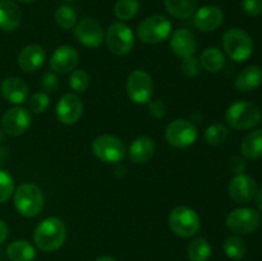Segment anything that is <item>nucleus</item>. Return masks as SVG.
Here are the masks:
<instances>
[{"instance_id": "obj_12", "label": "nucleus", "mask_w": 262, "mask_h": 261, "mask_svg": "<svg viewBox=\"0 0 262 261\" xmlns=\"http://www.w3.org/2000/svg\"><path fill=\"white\" fill-rule=\"evenodd\" d=\"M31 125V113L22 106L8 109L2 118L3 130L10 137L25 135Z\"/></svg>"}, {"instance_id": "obj_17", "label": "nucleus", "mask_w": 262, "mask_h": 261, "mask_svg": "<svg viewBox=\"0 0 262 261\" xmlns=\"http://www.w3.org/2000/svg\"><path fill=\"white\" fill-rule=\"evenodd\" d=\"M224 22V12L215 5H205L194 12L193 23L202 32L216 31Z\"/></svg>"}, {"instance_id": "obj_26", "label": "nucleus", "mask_w": 262, "mask_h": 261, "mask_svg": "<svg viewBox=\"0 0 262 261\" xmlns=\"http://www.w3.org/2000/svg\"><path fill=\"white\" fill-rule=\"evenodd\" d=\"M7 256L10 261H33L36 250L28 241L18 240L8 246Z\"/></svg>"}, {"instance_id": "obj_45", "label": "nucleus", "mask_w": 262, "mask_h": 261, "mask_svg": "<svg viewBox=\"0 0 262 261\" xmlns=\"http://www.w3.org/2000/svg\"><path fill=\"white\" fill-rule=\"evenodd\" d=\"M63 2H73V0H63Z\"/></svg>"}, {"instance_id": "obj_32", "label": "nucleus", "mask_w": 262, "mask_h": 261, "mask_svg": "<svg viewBox=\"0 0 262 261\" xmlns=\"http://www.w3.org/2000/svg\"><path fill=\"white\" fill-rule=\"evenodd\" d=\"M229 136V130L222 123H215L207 127L205 130V141L209 143L210 146H219L225 142V140Z\"/></svg>"}, {"instance_id": "obj_4", "label": "nucleus", "mask_w": 262, "mask_h": 261, "mask_svg": "<svg viewBox=\"0 0 262 261\" xmlns=\"http://www.w3.org/2000/svg\"><path fill=\"white\" fill-rule=\"evenodd\" d=\"M223 48L232 60L246 61L253 53V41L242 28H230L223 36Z\"/></svg>"}, {"instance_id": "obj_41", "label": "nucleus", "mask_w": 262, "mask_h": 261, "mask_svg": "<svg viewBox=\"0 0 262 261\" xmlns=\"http://www.w3.org/2000/svg\"><path fill=\"white\" fill-rule=\"evenodd\" d=\"M8 234H9V228H8L7 223L0 220V245L7 240Z\"/></svg>"}, {"instance_id": "obj_10", "label": "nucleus", "mask_w": 262, "mask_h": 261, "mask_svg": "<svg viewBox=\"0 0 262 261\" xmlns=\"http://www.w3.org/2000/svg\"><path fill=\"white\" fill-rule=\"evenodd\" d=\"M127 95L135 104L143 105L151 101L154 94V81L152 77L145 71H133L128 76L127 84H125Z\"/></svg>"}, {"instance_id": "obj_18", "label": "nucleus", "mask_w": 262, "mask_h": 261, "mask_svg": "<svg viewBox=\"0 0 262 261\" xmlns=\"http://www.w3.org/2000/svg\"><path fill=\"white\" fill-rule=\"evenodd\" d=\"M0 90L3 97L13 105H20L26 102L30 95V87L19 77H7L2 82Z\"/></svg>"}, {"instance_id": "obj_3", "label": "nucleus", "mask_w": 262, "mask_h": 261, "mask_svg": "<svg viewBox=\"0 0 262 261\" xmlns=\"http://www.w3.org/2000/svg\"><path fill=\"white\" fill-rule=\"evenodd\" d=\"M225 120L233 129H250L260 123L261 112L253 102L237 101L228 107Z\"/></svg>"}, {"instance_id": "obj_44", "label": "nucleus", "mask_w": 262, "mask_h": 261, "mask_svg": "<svg viewBox=\"0 0 262 261\" xmlns=\"http://www.w3.org/2000/svg\"><path fill=\"white\" fill-rule=\"evenodd\" d=\"M15 2H18V3H22V4H30V3H33V2H36V0H15Z\"/></svg>"}, {"instance_id": "obj_34", "label": "nucleus", "mask_w": 262, "mask_h": 261, "mask_svg": "<svg viewBox=\"0 0 262 261\" xmlns=\"http://www.w3.org/2000/svg\"><path fill=\"white\" fill-rule=\"evenodd\" d=\"M14 193V179L9 171L0 169V205L7 202Z\"/></svg>"}, {"instance_id": "obj_7", "label": "nucleus", "mask_w": 262, "mask_h": 261, "mask_svg": "<svg viewBox=\"0 0 262 261\" xmlns=\"http://www.w3.org/2000/svg\"><path fill=\"white\" fill-rule=\"evenodd\" d=\"M92 151L100 161L107 164L119 163L127 154L123 141L112 135L97 136L92 142Z\"/></svg>"}, {"instance_id": "obj_36", "label": "nucleus", "mask_w": 262, "mask_h": 261, "mask_svg": "<svg viewBox=\"0 0 262 261\" xmlns=\"http://www.w3.org/2000/svg\"><path fill=\"white\" fill-rule=\"evenodd\" d=\"M181 68L182 72H183L187 77H196L200 74L202 67L201 63H200V59H197L196 56L192 55L183 59Z\"/></svg>"}, {"instance_id": "obj_23", "label": "nucleus", "mask_w": 262, "mask_h": 261, "mask_svg": "<svg viewBox=\"0 0 262 261\" xmlns=\"http://www.w3.org/2000/svg\"><path fill=\"white\" fill-rule=\"evenodd\" d=\"M262 83V69L257 66H248L239 72L234 81L235 89L242 92H251Z\"/></svg>"}, {"instance_id": "obj_9", "label": "nucleus", "mask_w": 262, "mask_h": 261, "mask_svg": "<svg viewBox=\"0 0 262 261\" xmlns=\"http://www.w3.org/2000/svg\"><path fill=\"white\" fill-rule=\"evenodd\" d=\"M261 224L260 212L251 207H239L230 211L227 216V227L237 235L251 234Z\"/></svg>"}, {"instance_id": "obj_28", "label": "nucleus", "mask_w": 262, "mask_h": 261, "mask_svg": "<svg viewBox=\"0 0 262 261\" xmlns=\"http://www.w3.org/2000/svg\"><path fill=\"white\" fill-rule=\"evenodd\" d=\"M211 256V246L205 237H197L189 243V261H207Z\"/></svg>"}, {"instance_id": "obj_22", "label": "nucleus", "mask_w": 262, "mask_h": 261, "mask_svg": "<svg viewBox=\"0 0 262 261\" xmlns=\"http://www.w3.org/2000/svg\"><path fill=\"white\" fill-rule=\"evenodd\" d=\"M156 151V145L152 138L147 136H141L137 137L129 146L128 155L132 163L135 164H143L147 163L154 156Z\"/></svg>"}, {"instance_id": "obj_39", "label": "nucleus", "mask_w": 262, "mask_h": 261, "mask_svg": "<svg viewBox=\"0 0 262 261\" xmlns=\"http://www.w3.org/2000/svg\"><path fill=\"white\" fill-rule=\"evenodd\" d=\"M229 169L232 173H234L235 176L238 174H243L245 173L246 168H247V161H246L245 156H239V155H234L230 158L229 160Z\"/></svg>"}, {"instance_id": "obj_38", "label": "nucleus", "mask_w": 262, "mask_h": 261, "mask_svg": "<svg viewBox=\"0 0 262 261\" xmlns=\"http://www.w3.org/2000/svg\"><path fill=\"white\" fill-rule=\"evenodd\" d=\"M245 13L251 17H257L262 13V0H242Z\"/></svg>"}, {"instance_id": "obj_40", "label": "nucleus", "mask_w": 262, "mask_h": 261, "mask_svg": "<svg viewBox=\"0 0 262 261\" xmlns=\"http://www.w3.org/2000/svg\"><path fill=\"white\" fill-rule=\"evenodd\" d=\"M41 86H42V89L45 91L55 92L59 86V79L56 77V74L51 73V72H46L42 76V79H41Z\"/></svg>"}, {"instance_id": "obj_19", "label": "nucleus", "mask_w": 262, "mask_h": 261, "mask_svg": "<svg viewBox=\"0 0 262 261\" xmlns=\"http://www.w3.org/2000/svg\"><path fill=\"white\" fill-rule=\"evenodd\" d=\"M170 48L173 53L182 59L194 55L197 50L196 36L187 28H179L171 35Z\"/></svg>"}, {"instance_id": "obj_35", "label": "nucleus", "mask_w": 262, "mask_h": 261, "mask_svg": "<svg viewBox=\"0 0 262 261\" xmlns=\"http://www.w3.org/2000/svg\"><path fill=\"white\" fill-rule=\"evenodd\" d=\"M50 105V97H49L48 94L40 91L35 92L32 96L28 100V107L32 113L35 114H41V113L45 112L48 109V106Z\"/></svg>"}, {"instance_id": "obj_33", "label": "nucleus", "mask_w": 262, "mask_h": 261, "mask_svg": "<svg viewBox=\"0 0 262 261\" xmlns=\"http://www.w3.org/2000/svg\"><path fill=\"white\" fill-rule=\"evenodd\" d=\"M90 76L87 72L82 71V69H74L71 72L68 79V84L73 91L79 92H86L90 87Z\"/></svg>"}, {"instance_id": "obj_5", "label": "nucleus", "mask_w": 262, "mask_h": 261, "mask_svg": "<svg viewBox=\"0 0 262 261\" xmlns=\"http://www.w3.org/2000/svg\"><path fill=\"white\" fill-rule=\"evenodd\" d=\"M171 232L181 238H191L199 233L201 220L197 212L188 206H177L169 215Z\"/></svg>"}, {"instance_id": "obj_29", "label": "nucleus", "mask_w": 262, "mask_h": 261, "mask_svg": "<svg viewBox=\"0 0 262 261\" xmlns=\"http://www.w3.org/2000/svg\"><path fill=\"white\" fill-rule=\"evenodd\" d=\"M223 248H224L225 255L228 256L232 260H242L246 256V251H247V247H246L245 241L242 240L238 235H230L223 243Z\"/></svg>"}, {"instance_id": "obj_2", "label": "nucleus", "mask_w": 262, "mask_h": 261, "mask_svg": "<svg viewBox=\"0 0 262 261\" xmlns=\"http://www.w3.org/2000/svg\"><path fill=\"white\" fill-rule=\"evenodd\" d=\"M14 207L22 216L35 217L42 211L45 197L42 191L33 183H23L14 191Z\"/></svg>"}, {"instance_id": "obj_1", "label": "nucleus", "mask_w": 262, "mask_h": 261, "mask_svg": "<svg viewBox=\"0 0 262 261\" xmlns=\"http://www.w3.org/2000/svg\"><path fill=\"white\" fill-rule=\"evenodd\" d=\"M67 240V227L59 217L51 216L42 220L36 227L33 241L36 247L43 252H53L59 250Z\"/></svg>"}, {"instance_id": "obj_14", "label": "nucleus", "mask_w": 262, "mask_h": 261, "mask_svg": "<svg viewBox=\"0 0 262 261\" xmlns=\"http://www.w3.org/2000/svg\"><path fill=\"white\" fill-rule=\"evenodd\" d=\"M56 117L59 122L66 125H73L83 114V104L81 97L76 94H66L56 104Z\"/></svg>"}, {"instance_id": "obj_15", "label": "nucleus", "mask_w": 262, "mask_h": 261, "mask_svg": "<svg viewBox=\"0 0 262 261\" xmlns=\"http://www.w3.org/2000/svg\"><path fill=\"white\" fill-rule=\"evenodd\" d=\"M228 192L233 201H235L237 204H247L255 197L256 192H257V184L251 176H247L245 173L238 174L230 181Z\"/></svg>"}, {"instance_id": "obj_6", "label": "nucleus", "mask_w": 262, "mask_h": 261, "mask_svg": "<svg viewBox=\"0 0 262 261\" xmlns=\"http://www.w3.org/2000/svg\"><path fill=\"white\" fill-rule=\"evenodd\" d=\"M171 23L165 15L155 14L147 17L138 26V37L141 41L150 45L165 41L171 33Z\"/></svg>"}, {"instance_id": "obj_37", "label": "nucleus", "mask_w": 262, "mask_h": 261, "mask_svg": "<svg viewBox=\"0 0 262 261\" xmlns=\"http://www.w3.org/2000/svg\"><path fill=\"white\" fill-rule=\"evenodd\" d=\"M148 113H150L151 117H154L155 119H161V118L165 117L166 114V105L163 100H152V101H148Z\"/></svg>"}, {"instance_id": "obj_13", "label": "nucleus", "mask_w": 262, "mask_h": 261, "mask_svg": "<svg viewBox=\"0 0 262 261\" xmlns=\"http://www.w3.org/2000/svg\"><path fill=\"white\" fill-rule=\"evenodd\" d=\"M74 37L87 48H97L105 38V31L101 23L95 18H84L74 27Z\"/></svg>"}, {"instance_id": "obj_8", "label": "nucleus", "mask_w": 262, "mask_h": 261, "mask_svg": "<svg viewBox=\"0 0 262 261\" xmlns=\"http://www.w3.org/2000/svg\"><path fill=\"white\" fill-rule=\"evenodd\" d=\"M105 42L110 53L114 55H127L130 53L135 45V35L133 31L127 25L115 22L107 28L105 32Z\"/></svg>"}, {"instance_id": "obj_27", "label": "nucleus", "mask_w": 262, "mask_h": 261, "mask_svg": "<svg viewBox=\"0 0 262 261\" xmlns=\"http://www.w3.org/2000/svg\"><path fill=\"white\" fill-rule=\"evenodd\" d=\"M201 67L210 73H217L225 66V55L217 48H207L200 56Z\"/></svg>"}, {"instance_id": "obj_42", "label": "nucleus", "mask_w": 262, "mask_h": 261, "mask_svg": "<svg viewBox=\"0 0 262 261\" xmlns=\"http://www.w3.org/2000/svg\"><path fill=\"white\" fill-rule=\"evenodd\" d=\"M253 199H255V204L256 206H257V209L260 210V211H262V188H260L257 192H256Z\"/></svg>"}, {"instance_id": "obj_43", "label": "nucleus", "mask_w": 262, "mask_h": 261, "mask_svg": "<svg viewBox=\"0 0 262 261\" xmlns=\"http://www.w3.org/2000/svg\"><path fill=\"white\" fill-rule=\"evenodd\" d=\"M96 261H117V260H115V258H113V257H110V256H102V257L97 258Z\"/></svg>"}, {"instance_id": "obj_21", "label": "nucleus", "mask_w": 262, "mask_h": 261, "mask_svg": "<svg viewBox=\"0 0 262 261\" xmlns=\"http://www.w3.org/2000/svg\"><path fill=\"white\" fill-rule=\"evenodd\" d=\"M22 12L13 0H0V30L12 32L19 27Z\"/></svg>"}, {"instance_id": "obj_30", "label": "nucleus", "mask_w": 262, "mask_h": 261, "mask_svg": "<svg viewBox=\"0 0 262 261\" xmlns=\"http://www.w3.org/2000/svg\"><path fill=\"white\" fill-rule=\"evenodd\" d=\"M140 12L138 0H118L114 5V14L120 20H130Z\"/></svg>"}, {"instance_id": "obj_25", "label": "nucleus", "mask_w": 262, "mask_h": 261, "mask_svg": "<svg viewBox=\"0 0 262 261\" xmlns=\"http://www.w3.org/2000/svg\"><path fill=\"white\" fill-rule=\"evenodd\" d=\"M241 151L246 159L256 160L262 158V129L252 130L242 141Z\"/></svg>"}, {"instance_id": "obj_16", "label": "nucleus", "mask_w": 262, "mask_h": 261, "mask_svg": "<svg viewBox=\"0 0 262 261\" xmlns=\"http://www.w3.org/2000/svg\"><path fill=\"white\" fill-rule=\"evenodd\" d=\"M79 61V55L73 46H59L50 58V68L54 73L67 74L74 71Z\"/></svg>"}, {"instance_id": "obj_24", "label": "nucleus", "mask_w": 262, "mask_h": 261, "mask_svg": "<svg viewBox=\"0 0 262 261\" xmlns=\"http://www.w3.org/2000/svg\"><path fill=\"white\" fill-rule=\"evenodd\" d=\"M199 0H164L165 9L171 17L187 19L192 17L197 9Z\"/></svg>"}, {"instance_id": "obj_20", "label": "nucleus", "mask_w": 262, "mask_h": 261, "mask_svg": "<svg viewBox=\"0 0 262 261\" xmlns=\"http://www.w3.org/2000/svg\"><path fill=\"white\" fill-rule=\"evenodd\" d=\"M45 59L46 53L42 46L32 44V45H28L22 49L18 55V66L23 72L32 73L42 67Z\"/></svg>"}, {"instance_id": "obj_31", "label": "nucleus", "mask_w": 262, "mask_h": 261, "mask_svg": "<svg viewBox=\"0 0 262 261\" xmlns=\"http://www.w3.org/2000/svg\"><path fill=\"white\" fill-rule=\"evenodd\" d=\"M55 22L63 30H71V28L76 27L77 25V14L76 10L69 5H60L58 9L55 10Z\"/></svg>"}, {"instance_id": "obj_11", "label": "nucleus", "mask_w": 262, "mask_h": 261, "mask_svg": "<svg viewBox=\"0 0 262 261\" xmlns=\"http://www.w3.org/2000/svg\"><path fill=\"white\" fill-rule=\"evenodd\" d=\"M165 138L169 145L177 148H186L197 140V128L187 119H176L165 129Z\"/></svg>"}]
</instances>
